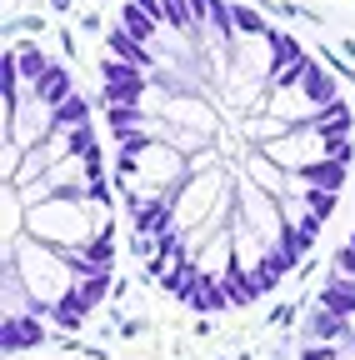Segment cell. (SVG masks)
I'll return each instance as SVG.
<instances>
[{
  "label": "cell",
  "instance_id": "obj_15",
  "mask_svg": "<svg viewBox=\"0 0 355 360\" xmlns=\"http://www.w3.org/2000/svg\"><path fill=\"white\" fill-rule=\"evenodd\" d=\"M35 96L46 101V105H56V110H60V105H65V101L75 96V80H70V70H65V65H51L46 75H40V85H35Z\"/></svg>",
  "mask_w": 355,
  "mask_h": 360
},
{
  "label": "cell",
  "instance_id": "obj_18",
  "mask_svg": "<svg viewBox=\"0 0 355 360\" xmlns=\"http://www.w3.org/2000/svg\"><path fill=\"white\" fill-rule=\"evenodd\" d=\"M80 125H91V96L75 90V96L56 110V130H80Z\"/></svg>",
  "mask_w": 355,
  "mask_h": 360
},
{
  "label": "cell",
  "instance_id": "obj_5",
  "mask_svg": "<svg viewBox=\"0 0 355 360\" xmlns=\"http://www.w3.org/2000/svg\"><path fill=\"white\" fill-rule=\"evenodd\" d=\"M265 115H276V120H285L290 130H305V125H316L325 110L305 96V90H271V101H265Z\"/></svg>",
  "mask_w": 355,
  "mask_h": 360
},
{
  "label": "cell",
  "instance_id": "obj_14",
  "mask_svg": "<svg viewBox=\"0 0 355 360\" xmlns=\"http://www.w3.org/2000/svg\"><path fill=\"white\" fill-rule=\"evenodd\" d=\"M300 90L310 101H316L321 110H330V105H340V85H335V75L330 70H321L316 60H310V70H305V80H300Z\"/></svg>",
  "mask_w": 355,
  "mask_h": 360
},
{
  "label": "cell",
  "instance_id": "obj_12",
  "mask_svg": "<svg viewBox=\"0 0 355 360\" xmlns=\"http://www.w3.org/2000/svg\"><path fill=\"white\" fill-rule=\"evenodd\" d=\"M345 170H350V165H340V160H321V165L300 170L295 180H300V191H330V195H340V186H345Z\"/></svg>",
  "mask_w": 355,
  "mask_h": 360
},
{
  "label": "cell",
  "instance_id": "obj_19",
  "mask_svg": "<svg viewBox=\"0 0 355 360\" xmlns=\"http://www.w3.org/2000/svg\"><path fill=\"white\" fill-rule=\"evenodd\" d=\"M231 30H235V40H245V35H265L271 20L260 11H250V6H231Z\"/></svg>",
  "mask_w": 355,
  "mask_h": 360
},
{
  "label": "cell",
  "instance_id": "obj_9",
  "mask_svg": "<svg viewBox=\"0 0 355 360\" xmlns=\"http://www.w3.org/2000/svg\"><path fill=\"white\" fill-rule=\"evenodd\" d=\"M226 290H231V305H255L260 295L276 290V276L271 270H235V276L226 281Z\"/></svg>",
  "mask_w": 355,
  "mask_h": 360
},
{
  "label": "cell",
  "instance_id": "obj_11",
  "mask_svg": "<svg viewBox=\"0 0 355 360\" xmlns=\"http://www.w3.org/2000/svg\"><path fill=\"white\" fill-rule=\"evenodd\" d=\"M186 305H191V310H231V290H226V281L195 276L191 290H186Z\"/></svg>",
  "mask_w": 355,
  "mask_h": 360
},
{
  "label": "cell",
  "instance_id": "obj_1",
  "mask_svg": "<svg viewBox=\"0 0 355 360\" xmlns=\"http://www.w3.org/2000/svg\"><path fill=\"white\" fill-rule=\"evenodd\" d=\"M25 236L56 250H91L96 240L115 236L110 200H85V195H56L25 215Z\"/></svg>",
  "mask_w": 355,
  "mask_h": 360
},
{
  "label": "cell",
  "instance_id": "obj_3",
  "mask_svg": "<svg viewBox=\"0 0 355 360\" xmlns=\"http://www.w3.org/2000/svg\"><path fill=\"white\" fill-rule=\"evenodd\" d=\"M235 195H240V220L250 225V231H260L265 240H285V210H280V200L271 195V191H260L255 180L240 170L235 175Z\"/></svg>",
  "mask_w": 355,
  "mask_h": 360
},
{
  "label": "cell",
  "instance_id": "obj_21",
  "mask_svg": "<svg viewBox=\"0 0 355 360\" xmlns=\"http://www.w3.org/2000/svg\"><path fill=\"white\" fill-rule=\"evenodd\" d=\"M330 276H350V281H355V245H350V240L335 250V260H330Z\"/></svg>",
  "mask_w": 355,
  "mask_h": 360
},
{
  "label": "cell",
  "instance_id": "obj_20",
  "mask_svg": "<svg viewBox=\"0 0 355 360\" xmlns=\"http://www.w3.org/2000/svg\"><path fill=\"white\" fill-rule=\"evenodd\" d=\"M300 195H305V205L316 210L321 220H330V215H335V195H330V191H300Z\"/></svg>",
  "mask_w": 355,
  "mask_h": 360
},
{
  "label": "cell",
  "instance_id": "obj_6",
  "mask_svg": "<svg viewBox=\"0 0 355 360\" xmlns=\"http://www.w3.org/2000/svg\"><path fill=\"white\" fill-rule=\"evenodd\" d=\"M231 240H235V270H265L276 260V250H280L276 240H265L260 231H250L245 220L231 225Z\"/></svg>",
  "mask_w": 355,
  "mask_h": 360
},
{
  "label": "cell",
  "instance_id": "obj_17",
  "mask_svg": "<svg viewBox=\"0 0 355 360\" xmlns=\"http://www.w3.org/2000/svg\"><path fill=\"white\" fill-rule=\"evenodd\" d=\"M350 125H355V115H350V105L340 101V105H330L321 120H316V130L325 135V141H350Z\"/></svg>",
  "mask_w": 355,
  "mask_h": 360
},
{
  "label": "cell",
  "instance_id": "obj_4",
  "mask_svg": "<svg viewBox=\"0 0 355 360\" xmlns=\"http://www.w3.org/2000/svg\"><path fill=\"white\" fill-rule=\"evenodd\" d=\"M165 120L175 130H195V135H215L220 130V110L210 105V96H170Z\"/></svg>",
  "mask_w": 355,
  "mask_h": 360
},
{
  "label": "cell",
  "instance_id": "obj_16",
  "mask_svg": "<svg viewBox=\"0 0 355 360\" xmlns=\"http://www.w3.org/2000/svg\"><path fill=\"white\" fill-rule=\"evenodd\" d=\"M11 56H15V70H20V85H25V90H35V85H40V75L56 65L46 51H35V45H15Z\"/></svg>",
  "mask_w": 355,
  "mask_h": 360
},
{
  "label": "cell",
  "instance_id": "obj_10",
  "mask_svg": "<svg viewBox=\"0 0 355 360\" xmlns=\"http://www.w3.org/2000/svg\"><path fill=\"white\" fill-rule=\"evenodd\" d=\"M316 305L330 310V315H340V321H350V315H355V281H350V276H325Z\"/></svg>",
  "mask_w": 355,
  "mask_h": 360
},
{
  "label": "cell",
  "instance_id": "obj_13",
  "mask_svg": "<svg viewBox=\"0 0 355 360\" xmlns=\"http://www.w3.org/2000/svg\"><path fill=\"white\" fill-rule=\"evenodd\" d=\"M305 340H316V345H345V340H350V330H345L340 315H330V310H321V305H316V315L305 321Z\"/></svg>",
  "mask_w": 355,
  "mask_h": 360
},
{
  "label": "cell",
  "instance_id": "obj_7",
  "mask_svg": "<svg viewBox=\"0 0 355 360\" xmlns=\"http://www.w3.org/2000/svg\"><path fill=\"white\" fill-rule=\"evenodd\" d=\"M245 175L255 180L260 191H271L276 200H285V195H295V175L290 170H280L265 150H245Z\"/></svg>",
  "mask_w": 355,
  "mask_h": 360
},
{
  "label": "cell",
  "instance_id": "obj_8",
  "mask_svg": "<svg viewBox=\"0 0 355 360\" xmlns=\"http://www.w3.org/2000/svg\"><path fill=\"white\" fill-rule=\"evenodd\" d=\"M0 340H6V355L11 350H30L46 340V315H6V326H0Z\"/></svg>",
  "mask_w": 355,
  "mask_h": 360
},
{
  "label": "cell",
  "instance_id": "obj_2",
  "mask_svg": "<svg viewBox=\"0 0 355 360\" xmlns=\"http://www.w3.org/2000/svg\"><path fill=\"white\" fill-rule=\"evenodd\" d=\"M6 265H15V270H20V281H25L30 300H35V315H46V321H51V315L70 300V290L80 285V276L70 270L65 250L40 245V240H30V236H20V240L6 250Z\"/></svg>",
  "mask_w": 355,
  "mask_h": 360
}]
</instances>
